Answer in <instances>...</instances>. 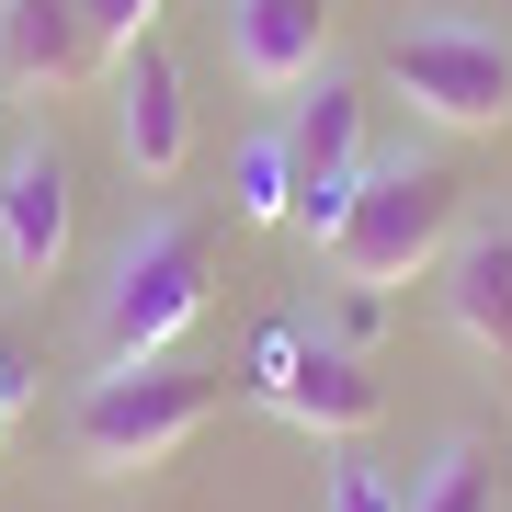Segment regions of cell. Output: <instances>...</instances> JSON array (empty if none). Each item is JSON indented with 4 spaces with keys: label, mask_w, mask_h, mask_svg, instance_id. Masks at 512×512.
I'll return each mask as SVG.
<instances>
[{
    "label": "cell",
    "mask_w": 512,
    "mask_h": 512,
    "mask_svg": "<svg viewBox=\"0 0 512 512\" xmlns=\"http://www.w3.org/2000/svg\"><path fill=\"white\" fill-rule=\"evenodd\" d=\"M467 228V183L456 160H433V148H399V160H376L365 183H353L342 228L319 239V262L342 274L353 296H387V285H421L444 251H456Z\"/></svg>",
    "instance_id": "cell-1"
},
{
    "label": "cell",
    "mask_w": 512,
    "mask_h": 512,
    "mask_svg": "<svg viewBox=\"0 0 512 512\" xmlns=\"http://www.w3.org/2000/svg\"><path fill=\"white\" fill-rule=\"evenodd\" d=\"M217 421V376L194 365H103L69 410V456L92 478H137V467H171L183 444Z\"/></svg>",
    "instance_id": "cell-2"
},
{
    "label": "cell",
    "mask_w": 512,
    "mask_h": 512,
    "mask_svg": "<svg viewBox=\"0 0 512 512\" xmlns=\"http://www.w3.org/2000/svg\"><path fill=\"white\" fill-rule=\"evenodd\" d=\"M387 92H399L421 126H444V137H490L512 114V46L490 23H467V12H433V23H410V35L387 46Z\"/></svg>",
    "instance_id": "cell-3"
},
{
    "label": "cell",
    "mask_w": 512,
    "mask_h": 512,
    "mask_svg": "<svg viewBox=\"0 0 512 512\" xmlns=\"http://www.w3.org/2000/svg\"><path fill=\"white\" fill-rule=\"evenodd\" d=\"M194 319H205V228H194V217H148L126 251H114L103 365H160Z\"/></svg>",
    "instance_id": "cell-4"
},
{
    "label": "cell",
    "mask_w": 512,
    "mask_h": 512,
    "mask_svg": "<svg viewBox=\"0 0 512 512\" xmlns=\"http://www.w3.org/2000/svg\"><path fill=\"white\" fill-rule=\"evenodd\" d=\"M251 399L274 410V421H296V433L353 444V433H376L387 387L365 376V353H353L342 330H262V353H251Z\"/></svg>",
    "instance_id": "cell-5"
},
{
    "label": "cell",
    "mask_w": 512,
    "mask_h": 512,
    "mask_svg": "<svg viewBox=\"0 0 512 512\" xmlns=\"http://www.w3.org/2000/svg\"><path fill=\"white\" fill-rule=\"evenodd\" d=\"M69 228H80V171L57 137H23L0 160V274L12 285H57L69 262Z\"/></svg>",
    "instance_id": "cell-6"
},
{
    "label": "cell",
    "mask_w": 512,
    "mask_h": 512,
    "mask_svg": "<svg viewBox=\"0 0 512 512\" xmlns=\"http://www.w3.org/2000/svg\"><path fill=\"white\" fill-rule=\"evenodd\" d=\"M285 171H296V228L330 239L342 205H353V183L376 171L365 160V92H353V80L319 69V103H296V126H285Z\"/></svg>",
    "instance_id": "cell-7"
},
{
    "label": "cell",
    "mask_w": 512,
    "mask_h": 512,
    "mask_svg": "<svg viewBox=\"0 0 512 512\" xmlns=\"http://www.w3.org/2000/svg\"><path fill=\"white\" fill-rule=\"evenodd\" d=\"M433 296H444V319H456V342L478 353V365H501L512 376V228H456V251L433 262Z\"/></svg>",
    "instance_id": "cell-8"
},
{
    "label": "cell",
    "mask_w": 512,
    "mask_h": 512,
    "mask_svg": "<svg viewBox=\"0 0 512 512\" xmlns=\"http://www.w3.org/2000/svg\"><path fill=\"white\" fill-rule=\"evenodd\" d=\"M228 57L251 92H308L330 57V0H228Z\"/></svg>",
    "instance_id": "cell-9"
},
{
    "label": "cell",
    "mask_w": 512,
    "mask_h": 512,
    "mask_svg": "<svg viewBox=\"0 0 512 512\" xmlns=\"http://www.w3.org/2000/svg\"><path fill=\"white\" fill-rule=\"evenodd\" d=\"M114 103H126V171L137 183H171L183 148H194V114H183V69H171L160 35L114 57Z\"/></svg>",
    "instance_id": "cell-10"
},
{
    "label": "cell",
    "mask_w": 512,
    "mask_h": 512,
    "mask_svg": "<svg viewBox=\"0 0 512 512\" xmlns=\"http://www.w3.org/2000/svg\"><path fill=\"white\" fill-rule=\"evenodd\" d=\"M0 69L23 92H80L103 69V35H92L80 0H0Z\"/></svg>",
    "instance_id": "cell-11"
},
{
    "label": "cell",
    "mask_w": 512,
    "mask_h": 512,
    "mask_svg": "<svg viewBox=\"0 0 512 512\" xmlns=\"http://www.w3.org/2000/svg\"><path fill=\"white\" fill-rule=\"evenodd\" d=\"M399 512H501V478H490V444H444L433 467H421V490L399 501Z\"/></svg>",
    "instance_id": "cell-12"
},
{
    "label": "cell",
    "mask_w": 512,
    "mask_h": 512,
    "mask_svg": "<svg viewBox=\"0 0 512 512\" xmlns=\"http://www.w3.org/2000/svg\"><path fill=\"white\" fill-rule=\"evenodd\" d=\"M239 217H251V228H285V217H296L285 137H251V148H239Z\"/></svg>",
    "instance_id": "cell-13"
},
{
    "label": "cell",
    "mask_w": 512,
    "mask_h": 512,
    "mask_svg": "<svg viewBox=\"0 0 512 512\" xmlns=\"http://www.w3.org/2000/svg\"><path fill=\"white\" fill-rule=\"evenodd\" d=\"M92 12V35H103V57H126V46H148L171 23V0H80Z\"/></svg>",
    "instance_id": "cell-14"
},
{
    "label": "cell",
    "mask_w": 512,
    "mask_h": 512,
    "mask_svg": "<svg viewBox=\"0 0 512 512\" xmlns=\"http://www.w3.org/2000/svg\"><path fill=\"white\" fill-rule=\"evenodd\" d=\"M330 512H399V490L376 467H330Z\"/></svg>",
    "instance_id": "cell-15"
},
{
    "label": "cell",
    "mask_w": 512,
    "mask_h": 512,
    "mask_svg": "<svg viewBox=\"0 0 512 512\" xmlns=\"http://www.w3.org/2000/svg\"><path fill=\"white\" fill-rule=\"evenodd\" d=\"M12 421H23V353L0 342V444H12Z\"/></svg>",
    "instance_id": "cell-16"
}]
</instances>
